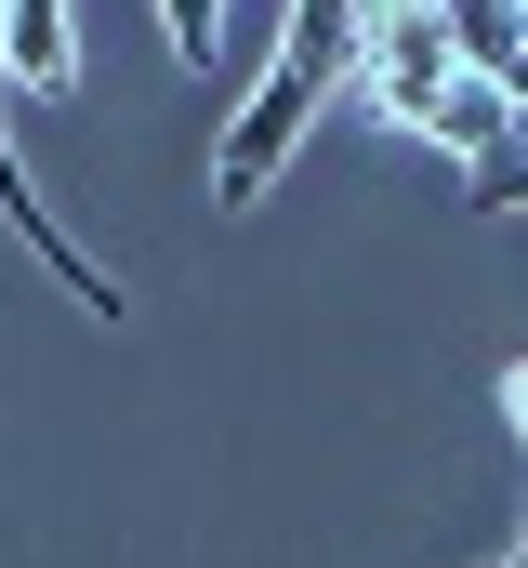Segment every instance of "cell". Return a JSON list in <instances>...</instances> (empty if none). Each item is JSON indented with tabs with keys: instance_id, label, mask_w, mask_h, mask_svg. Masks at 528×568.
<instances>
[{
	"instance_id": "obj_2",
	"label": "cell",
	"mask_w": 528,
	"mask_h": 568,
	"mask_svg": "<svg viewBox=\"0 0 528 568\" xmlns=\"http://www.w3.org/2000/svg\"><path fill=\"white\" fill-rule=\"evenodd\" d=\"M357 80H370V106H384L396 133H436V106H449V80H463V53H449V13H357Z\"/></svg>"
},
{
	"instance_id": "obj_4",
	"label": "cell",
	"mask_w": 528,
	"mask_h": 568,
	"mask_svg": "<svg viewBox=\"0 0 528 568\" xmlns=\"http://www.w3.org/2000/svg\"><path fill=\"white\" fill-rule=\"evenodd\" d=\"M0 67H13L27 93H80V27H67L53 0H13V13H0Z\"/></svg>"
},
{
	"instance_id": "obj_6",
	"label": "cell",
	"mask_w": 528,
	"mask_h": 568,
	"mask_svg": "<svg viewBox=\"0 0 528 568\" xmlns=\"http://www.w3.org/2000/svg\"><path fill=\"white\" fill-rule=\"evenodd\" d=\"M502 410H516V436H528V357H516V371H502Z\"/></svg>"
},
{
	"instance_id": "obj_1",
	"label": "cell",
	"mask_w": 528,
	"mask_h": 568,
	"mask_svg": "<svg viewBox=\"0 0 528 568\" xmlns=\"http://www.w3.org/2000/svg\"><path fill=\"white\" fill-rule=\"evenodd\" d=\"M331 80H357V13H344V0H304V13H277V40H264V80H252V106H238V120L212 133V199H225V212H252L264 185L291 172V145L317 133Z\"/></svg>"
},
{
	"instance_id": "obj_5",
	"label": "cell",
	"mask_w": 528,
	"mask_h": 568,
	"mask_svg": "<svg viewBox=\"0 0 528 568\" xmlns=\"http://www.w3.org/2000/svg\"><path fill=\"white\" fill-rule=\"evenodd\" d=\"M159 27H172V53H185V67H212V53H225V40H238V27H225V13H159Z\"/></svg>"
},
{
	"instance_id": "obj_7",
	"label": "cell",
	"mask_w": 528,
	"mask_h": 568,
	"mask_svg": "<svg viewBox=\"0 0 528 568\" xmlns=\"http://www.w3.org/2000/svg\"><path fill=\"white\" fill-rule=\"evenodd\" d=\"M502 568H528V556H502Z\"/></svg>"
},
{
	"instance_id": "obj_3",
	"label": "cell",
	"mask_w": 528,
	"mask_h": 568,
	"mask_svg": "<svg viewBox=\"0 0 528 568\" xmlns=\"http://www.w3.org/2000/svg\"><path fill=\"white\" fill-rule=\"evenodd\" d=\"M0 212H13V225H27V252H40V265L67 278V304L120 317V278H106V265H93V252H80V239H67L53 212H40V185H27V159H13V133H0Z\"/></svg>"
}]
</instances>
